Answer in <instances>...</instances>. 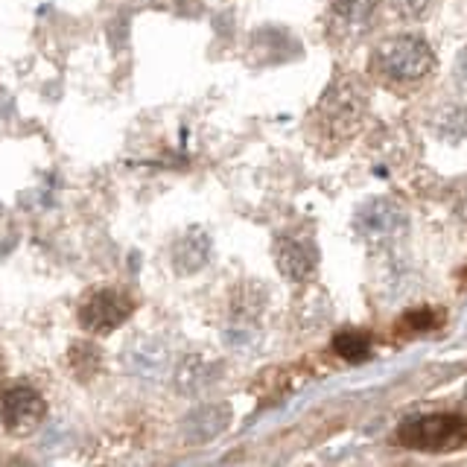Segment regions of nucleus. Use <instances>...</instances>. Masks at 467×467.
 Instances as JSON below:
<instances>
[{
    "mask_svg": "<svg viewBox=\"0 0 467 467\" xmlns=\"http://www.w3.org/2000/svg\"><path fill=\"white\" fill-rule=\"evenodd\" d=\"M365 111H368V88L362 85V79L342 73L321 94L316 109V123L327 140L339 143L348 140L362 126Z\"/></svg>",
    "mask_w": 467,
    "mask_h": 467,
    "instance_id": "nucleus-1",
    "label": "nucleus"
},
{
    "mask_svg": "<svg viewBox=\"0 0 467 467\" xmlns=\"http://www.w3.org/2000/svg\"><path fill=\"white\" fill-rule=\"evenodd\" d=\"M371 65L391 85H418L435 70V53L418 36H394L374 50Z\"/></svg>",
    "mask_w": 467,
    "mask_h": 467,
    "instance_id": "nucleus-2",
    "label": "nucleus"
},
{
    "mask_svg": "<svg viewBox=\"0 0 467 467\" xmlns=\"http://www.w3.org/2000/svg\"><path fill=\"white\" fill-rule=\"evenodd\" d=\"M400 444L418 452H452L467 444V418L462 415H420L409 418L398 430Z\"/></svg>",
    "mask_w": 467,
    "mask_h": 467,
    "instance_id": "nucleus-3",
    "label": "nucleus"
},
{
    "mask_svg": "<svg viewBox=\"0 0 467 467\" xmlns=\"http://www.w3.org/2000/svg\"><path fill=\"white\" fill-rule=\"evenodd\" d=\"M47 420V400L33 386H12L0 394V423L15 438H26Z\"/></svg>",
    "mask_w": 467,
    "mask_h": 467,
    "instance_id": "nucleus-4",
    "label": "nucleus"
},
{
    "mask_svg": "<svg viewBox=\"0 0 467 467\" xmlns=\"http://www.w3.org/2000/svg\"><path fill=\"white\" fill-rule=\"evenodd\" d=\"M135 313V301L120 289H97L79 304V325L94 336H109Z\"/></svg>",
    "mask_w": 467,
    "mask_h": 467,
    "instance_id": "nucleus-5",
    "label": "nucleus"
},
{
    "mask_svg": "<svg viewBox=\"0 0 467 467\" xmlns=\"http://www.w3.org/2000/svg\"><path fill=\"white\" fill-rule=\"evenodd\" d=\"M275 263L286 281L306 284L318 269V248L304 234H281L275 240Z\"/></svg>",
    "mask_w": 467,
    "mask_h": 467,
    "instance_id": "nucleus-6",
    "label": "nucleus"
},
{
    "mask_svg": "<svg viewBox=\"0 0 467 467\" xmlns=\"http://www.w3.org/2000/svg\"><path fill=\"white\" fill-rule=\"evenodd\" d=\"M406 225V213L398 202L391 199H368L365 204H359V211L354 216V228L362 240L368 243H383L398 237Z\"/></svg>",
    "mask_w": 467,
    "mask_h": 467,
    "instance_id": "nucleus-7",
    "label": "nucleus"
},
{
    "mask_svg": "<svg viewBox=\"0 0 467 467\" xmlns=\"http://www.w3.org/2000/svg\"><path fill=\"white\" fill-rule=\"evenodd\" d=\"M377 0H330V33L336 38H362L371 29Z\"/></svg>",
    "mask_w": 467,
    "mask_h": 467,
    "instance_id": "nucleus-8",
    "label": "nucleus"
},
{
    "mask_svg": "<svg viewBox=\"0 0 467 467\" xmlns=\"http://www.w3.org/2000/svg\"><path fill=\"white\" fill-rule=\"evenodd\" d=\"M126 368L138 379H161L170 368V348L155 339V336H138L135 342L126 348Z\"/></svg>",
    "mask_w": 467,
    "mask_h": 467,
    "instance_id": "nucleus-9",
    "label": "nucleus"
},
{
    "mask_svg": "<svg viewBox=\"0 0 467 467\" xmlns=\"http://www.w3.org/2000/svg\"><path fill=\"white\" fill-rule=\"evenodd\" d=\"M213 252V243L208 237L204 228H187L182 237H175L172 248H170V260H172V269L179 275H196L208 266Z\"/></svg>",
    "mask_w": 467,
    "mask_h": 467,
    "instance_id": "nucleus-10",
    "label": "nucleus"
},
{
    "mask_svg": "<svg viewBox=\"0 0 467 467\" xmlns=\"http://www.w3.org/2000/svg\"><path fill=\"white\" fill-rule=\"evenodd\" d=\"M228 423H231L228 403H204L182 420V435L190 444H208L228 430Z\"/></svg>",
    "mask_w": 467,
    "mask_h": 467,
    "instance_id": "nucleus-11",
    "label": "nucleus"
},
{
    "mask_svg": "<svg viewBox=\"0 0 467 467\" xmlns=\"http://www.w3.org/2000/svg\"><path fill=\"white\" fill-rule=\"evenodd\" d=\"M216 377V365L202 359V357H187L179 371H175V389L182 394H199L202 389H208Z\"/></svg>",
    "mask_w": 467,
    "mask_h": 467,
    "instance_id": "nucleus-12",
    "label": "nucleus"
},
{
    "mask_svg": "<svg viewBox=\"0 0 467 467\" xmlns=\"http://www.w3.org/2000/svg\"><path fill=\"white\" fill-rule=\"evenodd\" d=\"M67 365H70V371L77 374V379L88 383V379H94L102 368V350L88 339L73 342L67 350Z\"/></svg>",
    "mask_w": 467,
    "mask_h": 467,
    "instance_id": "nucleus-13",
    "label": "nucleus"
},
{
    "mask_svg": "<svg viewBox=\"0 0 467 467\" xmlns=\"http://www.w3.org/2000/svg\"><path fill=\"white\" fill-rule=\"evenodd\" d=\"M333 354L345 362H365L371 357V339L362 330H339L333 336Z\"/></svg>",
    "mask_w": 467,
    "mask_h": 467,
    "instance_id": "nucleus-14",
    "label": "nucleus"
},
{
    "mask_svg": "<svg viewBox=\"0 0 467 467\" xmlns=\"http://www.w3.org/2000/svg\"><path fill=\"white\" fill-rule=\"evenodd\" d=\"M432 129L438 138L456 143L467 135V111L459 106H447L432 117Z\"/></svg>",
    "mask_w": 467,
    "mask_h": 467,
    "instance_id": "nucleus-15",
    "label": "nucleus"
},
{
    "mask_svg": "<svg viewBox=\"0 0 467 467\" xmlns=\"http://www.w3.org/2000/svg\"><path fill=\"white\" fill-rule=\"evenodd\" d=\"M400 330L406 333H423V330H432L435 327V316L430 306H420V310H412V313H406L400 318Z\"/></svg>",
    "mask_w": 467,
    "mask_h": 467,
    "instance_id": "nucleus-16",
    "label": "nucleus"
},
{
    "mask_svg": "<svg viewBox=\"0 0 467 467\" xmlns=\"http://www.w3.org/2000/svg\"><path fill=\"white\" fill-rule=\"evenodd\" d=\"M432 0H389V6L400 15V18H409V21H415L420 18L423 12L430 9Z\"/></svg>",
    "mask_w": 467,
    "mask_h": 467,
    "instance_id": "nucleus-17",
    "label": "nucleus"
},
{
    "mask_svg": "<svg viewBox=\"0 0 467 467\" xmlns=\"http://www.w3.org/2000/svg\"><path fill=\"white\" fill-rule=\"evenodd\" d=\"M459 77H462V79L467 82V50H464V53L459 56Z\"/></svg>",
    "mask_w": 467,
    "mask_h": 467,
    "instance_id": "nucleus-18",
    "label": "nucleus"
},
{
    "mask_svg": "<svg viewBox=\"0 0 467 467\" xmlns=\"http://www.w3.org/2000/svg\"><path fill=\"white\" fill-rule=\"evenodd\" d=\"M0 383H4V362H0Z\"/></svg>",
    "mask_w": 467,
    "mask_h": 467,
    "instance_id": "nucleus-19",
    "label": "nucleus"
}]
</instances>
